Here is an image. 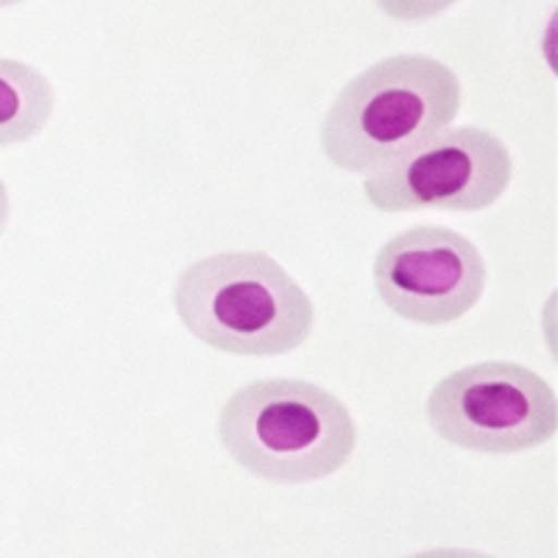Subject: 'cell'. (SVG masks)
<instances>
[{
    "label": "cell",
    "instance_id": "cell-1",
    "mask_svg": "<svg viewBox=\"0 0 558 558\" xmlns=\"http://www.w3.org/2000/svg\"><path fill=\"white\" fill-rule=\"evenodd\" d=\"M463 87L456 70L427 53L368 64L338 89L318 140L343 173L372 177L458 121Z\"/></svg>",
    "mask_w": 558,
    "mask_h": 558
},
{
    "label": "cell",
    "instance_id": "cell-2",
    "mask_svg": "<svg viewBox=\"0 0 558 558\" xmlns=\"http://www.w3.org/2000/svg\"><path fill=\"white\" fill-rule=\"evenodd\" d=\"M229 458L274 486L318 483L341 472L357 450L347 402L296 377H266L235 388L218 413Z\"/></svg>",
    "mask_w": 558,
    "mask_h": 558
},
{
    "label": "cell",
    "instance_id": "cell-3",
    "mask_svg": "<svg viewBox=\"0 0 558 558\" xmlns=\"http://www.w3.org/2000/svg\"><path fill=\"white\" fill-rule=\"evenodd\" d=\"M179 322L204 347L238 357L291 355L316 330L311 293L266 252H218L177 279Z\"/></svg>",
    "mask_w": 558,
    "mask_h": 558
},
{
    "label": "cell",
    "instance_id": "cell-4",
    "mask_svg": "<svg viewBox=\"0 0 558 558\" xmlns=\"http://www.w3.org/2000/svg\"><path fill=\"white\" fill-rule=\"evenodd\" d=\"M425 413L441 441L481 456L536 450L558 433L556 388L511 361H481L450 372L433 386Z\"/></svg>",
    "mask_w": 558,
    "mask_h": 558
},
{
    "label": "cell",
    "instance_id": "cell-5",
    "mask_svg": "<svg viewBox=\"0 0 558 558\" xmlns=\"http://www.w3.org/2000/svg\"><path fill=\"white\" fill-rule=\"evenodd\" d=\"M514 179L506 140L481 126H450L363 182L377 213H481L495 207Z\"/></svg>",
    "mask_w": 558,
    "mask_h": 558
},
{
    "label": "cell",
    "instance_id": "cell-6",
    "mask_svg": "<svg viewBox=\"0 0 558 558\" xmlns=\"http://www.w3.org/2000/svg\"><path fill=\"white\" fill-rule=\"evenodd\" d=\"M372 279L393 316L418 327H447L481 305L488 271L470 238L418 223L383 243Z\"/></svg>",
    "mask_w": 558,
    "mask_h": 558
},
{
    "label": "cell",
    "instance_id": "cell-7",
    "mask_svg": "<svg viewBox=\"0 0 558 558\" xmlns=\"http://www.w3.org/2000/svg\"><path fill=\"white\" fill-rule=\"evenodd\" d=\"M57 112V89L43 70L0 57V148L26 146Z\"/></svg>",
    "mask_w": 558,
    "mask_h": 558
},
{
    "label": "cell",
    "instance_id": "cell-8",
    "mask_svg": "<svg viewBox=\"0 0 558 558\" xmlns=\"http://www.w3.org/2000/svg\"><path fill=\"white\" fill-rule=\"evenodd\" d=\"M386 17L400 20V23H425V20L445 14L447 9L456 7L458 0H375Z\"/></svg>",
    "mask_w": 558,
    "mask_h": 558
},
{
    "label": "cell",
    "instance_id": "cell-9",
    "mask_svg": "<svg viewBox=\"0 0 558 558\" xmlns=\"http://www.w3.org/2000/svg\"><path fill=\"white\" fill-rule=\"evenodd\" d=\"M405 558H497L488 556V553L470 550V547H427V550L411 553Z\"/></svg>",
    "mask_w": 558,
    "mask_h": 558
},
{
    "label": "cell",
    "instance_id": "cell-10",
    "mask_svg": "<svg viewBox=\"0 0 558 558\" xmlns=\"http://www.w3.org/2000/svg\"><path fill=\"white\" fill-rule=\"evenodd\" d=\"M9 221H12V193H9L3 177H0V238L7 235Z\"/></svg>",
    "mask_w": 558,
    "mask_h": 558
},
{
    "label": "cell",
    "instance_id": "cell-11",
    "mask_svg": "<svg viewBox=\"0 0 558 558\" xmlns=\"http://www.w3.org/2000/svg\"><path fill=\"white\" fill-rule=\"evenodd\" d=\"M17 3H26V0H0V9H12Z\"/></svg>",
    "mask_w": 558,
    "mask_h": 558
}]
</instances>
